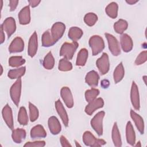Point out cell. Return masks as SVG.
<instances>
[{"instance_id":"1","label":"cell","mask_w":147,"mask_h":147,"mask_svg":"<svg viewBox=\"0 0 147 147\" xmlns=\"http://www.w3.org/2000/svg\"><path fill=\"white\" fill-rule=\"evenodd\" d=\"M78 43L76 41L64 43L60 50V55L67 60H71L78 47Z\"/></svg>"},{"instance_id":"2","label":"cell","mask_w":147,"mask_h":147,"mask_svg":"<svg viewBox=\"0 0 147 147\" xmlns=\"http://www.w3.org/2000/svg\"><path fill=\"white\" fill-rule=\"evenodd\" d=\"M89 45L91 49L93 56L97 55L105 48L104 41L103 38L98 35H94L90 37L89 40Z\"/></svg>"},{"instance_id":"3","label":"cell","mask_w":147,"mask_h":147,"mask_svg":"<svg viewBox=\"0 0 147 147\" xmlns=\"http://www.w3.org/2000/svg\"><path fill=\"white\" fill-rule=\"evenodd\" d=\"M83 141L86 146H100L106 144V142L102 139L95 138V137L89 131H86L83 135Z\"/></svg>"},{"instance_id":"4","label":"cell","mask_w":147,"mask_h":147,"mask_svg":"<svg viewBox=\"0 0 147 147\" xmlns=\"http://www.w3.org/2000/svg\"><path fill=\"white\" fill-rule=\"evenodd\" d=\"M105 113L103 111L98 112L91 119V126L99 136L103 134V119Z\"/></svg>"},{"instance_id":"5","label":"cell","mask_w":147,"mask_h":147,"mask_svg":"<svg viewBox=\"0 0 147 147\" xmlns=\"http://www.w3.org/2000/svg\"><path fill=\"white\" fill-rule=\"evenodd\" d=\"M21 79L19 78L12 85L10 90V97L13 103L18 106L20 100V96L21 93Z\"/></svg>"},{"instance_id":"6","label":"cell","mask_w":147,"mask_h":147,"mask_svg":"<svg viewBox=\"0 0 147 147\" xmlns=\"http://www.w3.org/2000/svg\"><path fill=\"white\" fill-rule=\"evenodd\" d=\"M96 65L102 75H105L108 72L110 68V61L109 56L106 53H103L96 61Z\"/></svg>"},{"instance_id":"7","label":"cell","mask_w":147,"mask_h":147,"mask_svg":"<svg viewBox=\"0 0 147 147\" xmlns=\"http://www.w3.org/2000/svg\"><path fill=\"white\" fill-rule=\"evenodd\" d=\"M109 45V49L114 56H118L121 53V49L119 42L117 38L111 34H105Z\"/></svg>"},{"instance_id":"8","label":"cell","mask_w":147,"mask_h":147,"mask_svg":"<svg viewBox=\"0 0 147 147\" xmlns=\"http://www.w3.org/2000/svg\"><path fill=\"white\" fill-rule=\"evenodd\" d=\"M4 32L7 33L8 37L9 38L16 31V24L15 20L13 17L6 18L3 24L1 25Z\"/></svg>"},{"instance_id":"9","label":"cell","mask_w":147,"mask_h":147,"mask_svg":"<svg viewBox=\"0 0 147 147\" xmlns=\"http://www.w3.org/2000/svg\"><path fill=\"white\" fill-rule=\"evenodd\" d=\"M65 30V25L61 22H55L51 28V35L57 42L63 36Z\"/></svg>"},{"instance_id":"10","label":"cell","mask_w":147,"mask_h":147,"mask_svg":"<svg viewBox=\"0 0 147 147\" xmlns=\"http://www.w3.org/2000/svg\"><path fill=\"white\" fill-rule=\"evenodd\" d=\"M130 99L131 104L134 108L137 110H139L140 107L139 92L138 87L134 82H133L131 84L130 91Z\"/></svg>"},{"instance_id":"11","label":"cell","mask_w":147,"mask_h":147,"mask_svg":"<svg viewBox=\"0 0 147 147\" xmlns=\"http://www.w3.org/2000/svg\"><path fill=\"white\" fill-rule=\"evenodd\" d=\"M2 114L6 124L10 129L13 130L14 127L13 113L11 107L9 106L8 104H6L3 108Z\"/></svg>"},{"instance_id":"12","label":"cell","mask_w":147,"mask_h":147,"mask_svg":"<svg viewBox=\"0 0 147 147\" xmlns=\"http://www.w3.org/2000/svg\"><path fill=\"white\" fill-rule=\"evenodd\" d=\"M88 103L85 107V112L89 115H91L96 110L102 107L104 105V101L101 98H96Z\"/></svg>"},{"instance_id":"13","label":"cell","mask_w":147,"mask_h":147,"mask_svg":"<svg viewBox=\"0 0 147 147\" xmlns=\"http://www.w3.org/2000/svg\"><path fill=\"white\" fill-rule=\"evenodd\" d=\"M60 95L64 103L68 108H72L74 106V99L70 89L67 87H63L60 90Z\"/></svg>"},{"instance_id":"14","label":"cell","mask_w":147,"mask_h":147,"mask_svg":"<svg viewBox=\"0 0 147 147\" xmlns=\"http://www.w3.org/2000/svg\"><path fill=\"white\" fill-rule=\"evenodd\" d=\"M38 48V40H37V34L36 32H34V33L30 36L29 43H28V55L30 57H33L37 51Z\"/></svg>"},{"instance_id":"15","label":"cell","mask_w":147,"mask_h":147,"mask_svg":"<svg viewBox=\"0 0 147 147\" xmlns=\"http://www.w3.org/2000/svg\"><path fill=\"white\" fill-rule=\"evenodd\" d=\"M55 107L58 114L59 115L61 119L63 121V124L65 126H68L69 122L68 117L64 107V106L60 99H58L57 101L55 102Z\"/></svg>"},{"instance_id":"16","label":"cell","mask_w":147,"mask_h":147,"mask_svg":"<svg viewBox=\"0 0 147 147\" xmlns=\"http://www.w3.org/2000/svg\"><path fill=\"white\" fill-rule=\"evenodd\" d=\"M24 49V40L20 37H16L11 42L9 47L10 53H17L22 52Z\"/></svg>"},{"instance_id":"17","label":"cell","mask_w":147,"mask_h":147,"mask_svg":"<svg viewBox=\"0 0 147 147\" xmlns=\"http://www.w3.org/2000/svg\"><path fill=\"white\" fill-rule=\"evenodd\" d=\"M48 123L49 130L52 134L56 135L61 131V126L60 123L56 117H51L48 119Z\"/></svg>"},{"instance_id":"18","label":"cell","mask_w":147,"mask_h":147,"mask_svg":"<svg viewBox=\"0 0 147 147\" xmlns=\"http://www.w3.org/2000/svg\"><path fill=\"white\" fill-rule=\"evenodd\" d=\"M18 19L20 24L21 25H27L30 21V11L29 6L23 7L18 13Z\"/></svg>"},{"instance_id":"19","label":"cell","mask_w":147,"mask_h":147,"mask_svg":"<svg viewBox=\"0 0 147 147\" xmlns=\"http://www.w3.org/2000/svg\"><path fill=\"white\" fill-rule=\"evenodd\" d=\"M121 45L122 50L125 52H130L133 47L131 38L127 34H122L121 36Z\"/></svg>"},{"instance_id":"20","label":"cell","mask_w":147,"mask_h":147,"mask_svg":"<svg viewBox=\"0 0 147 147\" xmlns=\"http://www.w3.org/2000/svg\"><path fill=\"white\" fill-rule=\"evenodd\" d=\"M130 117L133 120L137 129L142 134L144 133V122L143 118L133 110H130Z\"/></svg>"},{"instance_id":"21","label":"cell","mask_w":147,"mask_h":147,"mask_svg":"<svg viewBox=\"0 0 147 147\" xmlns=\"http://www.w3.org/2000/svg\"><path fill=\"white\" fill-rule=\"evenodd\" d=\"M126 137L127 142L133 146L136 142V134L133 125L130 121H128L126 126Z\"/></svg>"},{"instance_id":"22","label":"cell","mask_w":147,"mask_h":147,"mask_svg":"<svg viewBox=\"0 0 147 147\" xmlns=\"http://www.w3.org/2000/svg\"><path fill=\"white\" fill-rule=\"evenodd\" d=\"M99 79L98 74L95 71H91L88 72L85 77V81L87 84L93 87L98 85Z\"/></svg>"},{"instance_id":"23","label":"cell","mask_w":147,"mask_h":147,"mask_svg":"<svg viewBox=\"0 0 147 147\" xmlns=\"http://www.w3.org/2000/svg\"><path fill=\"white\" fill-rule=\"evenodd\" d=\"M30 137L32 138H44L47 136V133L45 130L44 127L41 125H37L33 127L30 130Z\"/></svg>"},{"instance_id":"24","label":"cell","mask_w":147,"mask_h":147,"mask_svg":"<svg viewBox=\"0 0 147 147\" xmlns=\"http://www.w3.org/2000/svg\"><path fill=\"white\" fill-rule=\"evenodd\" d=\"M26 131L21 128L14 129L12 131L11 137L13 141L17 144H20L26 137Z\"/></svg>"},{"instance_id":"25","label":"cell","mask_w":147,"mask_h":147,"mask_svg":"<svg viewBox=\"0 0 147 147\" xmlns=\"http://www.w3.org/2000/svg\"><path fill=\"white\" fill-rule=\"evenodd\" d=\"M111 137H112V140L114 146L117 147H119L122 146L121 137L120 133L116 122L114 123V125L113 127Z\"/></svg>"},{"instance_id":"26","label":"cell","mask_w":147,"mask_h":147,"mask_svg":"<svg viewBox=\"0 0 147 147\" xmlns=\"http://www.w3.org/2000/svg\"><path fill=\"white\" fill-rule=\"evenodd\" d=\"M83 34V30L80 28L76 26H73L69 29L68 36V37L73 41L76 42L82 37Z\"/></svg>"},{"instance_id":"27","label":"cell","mask_w":147,"mask_h":147,"mask_svg":"<svg viewBox=\"0 0 147 147\" xmlns=\"http://www.w3.org/2000/svg\"><path fill=\"white\" fill-rule=\"evenodd\" d=\"M88 55V51L86 48L81 49L77 56L76 65L77 66H84L87 61Z\"/></svg>"},{"instance_id":"28","label":"cell","mask_w":147,"mask_h":147,"mask_svg":"<svg viewBox=\"0 0 147 147\" xmlns=\"http://www.w3.org/2000/svg\"><path fill=\"white\" fill-rule=\"evenodd\" d=\"M118 6L116 2H113L109 3L105 8L106 14L111 18H115L118 16Z\"/></svg>"},{"instance_id":"29","label":"cell","mask_w":147,"mask_h":147,"mask_svg":"<svg viewBox=\"0 0 147 147\" xmlns=\"http://www.w3.org/2000/svg\"><path fill=\"white\" fill-rule=\"evenodd\" d=\"M42 45L44 47H49L53 45L56 41L52 37L48 30L45 31L42 36Z\"/></svg>"},{"instance_id":"30","label":"cell","mask_w":147,"mask_h":147,"mask_svg":"<svg viewBox=\"0 0 147 147\" xmlns=\"http://www.w3.org/2000/svg\"><path fill=\"white\" fill-rule=\"evenodd\" d=\"M125 75V70L122 64V63L121 62L115 68L114 74H113V78L114 80L115 83L119 82L123 78Z\"/></svg>"},{"instance_id":"31","label":"cell","mask_w":147,"mask_h":147,"mask_svg":"<svg viewBox=\"0 0 147 147\" xmlns=\"http://www.w3.org/2000/svg\"><path fill=\"white\" fill-rule=\"evenodd\" d=\"M25 67H22L21 68L11 69L8 72L7 76L11 79H19L25 74Z\"/></svg>"},{"instance_id":"32","label":"cell","mask_w":147,"mask_h":147,"mask_svg":"<svg viewBox=\"0 0 147 147\" xmlns=\"http://www.w3.org/2000/svg\"><path fill=\"white\" fill-rule=\"evenodd\" d=\"M128 24L126 21L119 19L114 24V29L116 33L118 34H122L127 28Z\"/></svg>"},{"instance_id":"33","label":"cell","mask_w":147,"mask_h":147,"mask_svg":"<svg viewBox=\"0 0 147 147\" xmlns=\"http://www.w3.org/2000/svg\"><path fill=\"white\" fill-rule=\"evenodd\" d=\"M44 67L47 69H52L55 65V59L51 52H48L45 56L43 63Z\"/></svg>"},{"instance_id":"34","label":"cell","mask_w":147,"mask_h":147,"mask_svg":"<svg viewBox=\"0 0 147 147\" xmlns=\"http://www.w3.org/2000/svg\"><path fill=\"white\" fill-rule=\"evenodd\" d=\"M18 121L22 125H26L28 123V117L26 110L24 107H21L18 114Z\"/></svg>"},{"instance_id":"35","label":"cell","mask_w":147,"mask_h":147,"mask_svg":"<svg viewBox=\"0 0 147 147\" xmlns=\"http://www.w3.org/2000/svg\"><path fill=\"white\" fill-rule=\"evenodd\" d=\"M25 63L22 56H11L9 59V65L12 67H18Z\"/></svg>"},{"instance_id":"36","label":"cell","mask_w":147,"mask_h":147,"mask_svg":"<svg viewBox=\"0 0 147 147\" xmlns=\"http://www.w3.org/2000/svg\"><path fill=\"white\" fill-rule=\"evenodd\" d=\"M58 68L61 71H68L72 69V63L67 59L63 58L60 60Z\"/></svg>"},{"instance_id":"37","label":"cell","mask_w":147,"mask_h":147,"mask_svg":"<svg viewBox=\"0 0 147 147\" xmlns=\"http://www.w3.org/2000/svg\"><path fill=\"white\" fill-rule=\"evenodd\" d=\"M99 94L98 89L92 88L90 90H88L85 92V98L87 102H90L95 99L97 96Z\"/></svg>"},{"instance_id":"38","label":"cell","mask_w":147,"mask_h":147,"mask_svg":"<svg viewBox=\"0 0 147 147\" xmlns=\"http://www.w3.org/2000/svg\"><path fill=\"white\" fill-rule=\"evenodd\" d=\"M84 21L87 25L92 26L98 21V16L94 13H88L84 16Z\"/></svg>"},{"instance_id":"39","label":"cell","mask_w":147,"mask_h":147,"mask_svg":"<svg viewBox=\"0 0 147 147\" xmlns=\"http://www.w3.org/2000/svg\"><path fill=\"white\" fill-rule=\"evenodd\" d=\"M29 118L31 122H34L38 117L39 112L38 109L32 103L29 102Z\"/></svg>"},{"instance_id":"40","label":"cell","mask_w":147,"mask_h":147,"mask_svg":"<svg viewBox=\"0 0 147 147\" xmlns=\"http://www.w3.org/2000/svg\"><path fill=\"white\" fill-rule=\"evenodd\" d=\"M147 60V51H144L141 52L137 57L135 60V64L137 65H141L144 63Z\"/></svg>"},{"instance_id":"41","label":"cell","mask_w":147,"mask_h":147,"mask_svg":"<svg viewBox=\"0 0 147 147\" xmlns=\"http://www.w3.org/2000/svg\"><path fill=\"white\" fill-rule=\"evenodd\" d=\"M45 145V142L44 141H37L34 142H28L24 146L25 147H33V146H40L43 147Z\"/></svg>"},{"instance_id":"42","label":"cell","mask_w":147,"mask_h":147,"mask_svg":"<svg viewBox=\"0 0 147 147\" xmlns=\"http://www.w3.org/2000/svg\"><path fill=\"white\" fill-rule=\"evenodd\" d=\"M60 142H61V145L63 147H65V146H71V145L69 144V141L66 139V138L63 136H61L60 137Z\"/></svg>"},{"instance_id":"43","label":"cell","mask_w":147,"mask_h":147,"mask_svg":"<svg viewBox=\"0 0 147 147\" xmlns=\"http://www.w3.org/2000/svg\"><path fill=\"white\" fill-rule=\"evenodd\" d=\"M18 3V1H9V6L10 11H14Z\"/></svg>"},{"instance_id":"44","label":"cell","mask_w":147,"mask_h":147,"mask_svg":"<svg viewBox=\"0 0 147 147\" xmlns=\"http://www.w3.org/2000/svg\"><path fill=\"white\" fill-rule=\"evenodd\" d=\"M40 1H37V0H33V1H29L28 2L30 5V6H31L32 7H35L37 6H38V5L40 3Z\"/></svg>"},{"instance_id":"45","label":"cell","mask_w":147,"mask_h":147,"mask_svg":"<svg viewBox=\"0 0 147 147\" xmlns=\"http://www.w3.org/2000/svg\"><path fill=\"white\" fill-rule=\"evenodd\" d=\"M100 84H101V86H102L103 88H107L109 87V82L107 80L104 79V80L101 81Z\"/></svg>"},{"instance_id":"46","label":"cell","mask_w":147,"mask_h":147,"mask_svg":"<svg viewBox=\"0 0 147 147\" xmlns=\"http://www.w3.org/2000/svg\"><path fill=\"white\" fill-rule=\"evenodd\" d=\"M3 30L2 29V28L1 26V44H2L4 41H5V34L3 33Z\"/></svg>"},{"instance_id":"47","label":"cell","mask_w":147,"mask_h":147,"mask_svg":"<svg viewBox=\"0 0 147 147\" xmlns=\"http://www.w3.org/2000/svg\"><path fill=\"white\" fill-rule=\"evenodd\" d=\"M138 1V0H126V3L130 4V5H133L137 3Z\"/></svg>"},{"instance_id":"48","label":"cell","mask_w":147,"mask_h":147,"mask_svg":"<svg viewBox=\"0 0 147 147\" xmlns=\"http://www.w3.org/2000/svg\"><path fill=\"white\" fill-rule=\"evenodd\" d=\"M135 146H141V142H140V141L137 142V144H136Z\"/></svg>"},{"instance_id":"49","label":"cell","mask_w":147,"mask_h":147,"mask_svg":"<svg viewBox=\"0 0 147 147\" xmlns=\"http://www.w3.org/2000/svg\"><path fill=\"white\" fill-rule=\"evenodd\" d=\"M142 79H144V83H145V84H146V76H143Z\"/></svg>"},{"instance_id":"50","label":"cell","mask_w":147,"mask_h":147,"mask_svg":"<svg viewBox=\"0 0 147 147\" xmlns=\"http://www.w3.org/2000/svg\"><path fill=\"white\" fill-rule=\"evenodd\" d=\"M75 144H76V146H80V145L76 141H75Z\"/></svg>"},{"instance_id":"51","label":"cell","mask_w":147,"mask_h":147,"mask_svg":"<svg viewBox=\"0 0 147 147\" xmlns=\"http://www.w3.org/2000/svg\"><path fill=\"white\" fill-rule=\"evenodd\" d=\"M2 71H3V68H2V67L1 65V75L2 74Z\"/></svg>"}]
</instances>
